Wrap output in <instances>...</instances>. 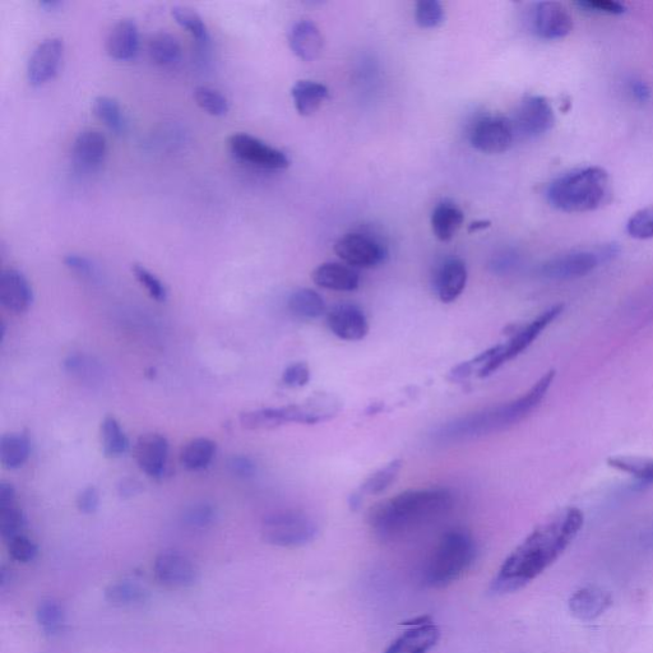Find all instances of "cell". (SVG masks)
<instances>
[{
  "instance_id": "1",
  "label": "cell",
  "mask_w": 653,
  "mask_h": 653,
  "mask_svg": "<svg viewBox=\"0 0 653 653\" xmlns=\"http://www.w3.org/2000/svg\"><path fill=\"white\" fill-rule=\"evenodd\" d=\"M585 516L580 508L568 507L541 523L504 560L492 582L494 595L522 590L562 557L580 534Z\"/></svg>"
},
{
  "instance_id": "2",
  "label": "cell",
  "mask_w": 653,
  "mask_h": 653,
  "mask_svg": "<svg viewBox=\"0 0 653 653\" xmlns=\"http://www.w3.org/2000/svg\"><path fill=\"white\" fill-rule=\"evenodd\" d=\"M453 500L447 489L407 490L370 508V530L384 543H395L443 517L451 511Z\"/></svg>"
},
{
  "instance_id": "3",
  "label": "cell",
  "mask_w": 653,
  "mask_h": 653,
  "mask_svg": "<svg viewBox=\"0 0 653 653\" xmlns=\"http://www.w3.org/2000/svg\"><path fill=\"white\" fill-rule=\"evenodd\" d=\"M555 370H550L532 386L525 395L509 401L507 404L489 407V409L472 412L438 425L430 433L435 444H457L474 441L503 432L529 418L543 402L549 389L553 386Z\"/></svg>"
},
{
  "instance_id": "4",
  "label": "cell",
  "mask_w": 653,
  "mask_h": 653,
  "mask_svg": "<svg viewBox=\"0 0 653 653\" xmlns=\"http://www.w3.org/2000/svg\"><path fill=\"white\" fill-rule=\"evenodd\" d=\"M609 193V174L597 166H590L555 179L546 197L557 210L578 213L597 210L608 201Z\"/></svg>"
},
{
  "instance_id": "5",
  "label": "cell",
  "mask_w": 653,
  "mask_h": 653,
  "mask_svg": "<svg viewBox=\"0 0 653 653\" xmlns=\"http://www.w3.org/2000/svg\"><path fill=\"white\" fill-rule=\"evenodd\" d=\"M477 557V546L469 532L451 530L442 536L426 563L425 586L444 588L460 580L470 571Z\"/></svg>"
},
{
  "instance_id": "6",
  "label": "cell",
  "mask_w": 653,
  "mask_h": 653,
  "mask_svg": "<svg viewBox=\"0 0 653 653\" xmlns=\"http://www.w3.org/2000/svg\"><path fill=\"white\" fill-rule=\"evenodd\" d=\"M318 534L316 521L301 511L273 513L262 525L263 540L280 548H301L313 543Z\"/></svg>"
},
{
  "instance_id": "7",
  "label": "cell",
  "mask_w": 653,
  "mask_h": 653,
  "mask_svg": "<svg viewBox=\"0 0 653 653\" xmlns=\"http://www.w3.org/2000/svg\"><path fill=\"white\" fill-rule=\"evenodd\" d=\"M618 254L615 245H606L596 252L591 250H576L549 259L540 268V275L544 279L553 281H567L580 279L596 270L601 263L609 262Z\"/></svg>"
},
{
  "instance_id": "8",
  "label": "cell",
  "mask_w": 653,
  "mask_h": 653,
  "mask_svg": "<svg viewBox=\"0 0 653 653\" xmlns=\"http://www.w3.org/2000/svg\"><path fill=\"white\" fill-rule=\"evenodd\" d=\"M563 309V304L554 305V307L545 310L544 313L537 316L534 321H531L529 324H526V326L518 328L516 332H513V335L509 338L507 344L499 345L497 356L480 370L479 377H489V375L497 372L499 368H502L504 364H507L508 361L517 358V356L521 355L523 351L529 349V347L534 344L536 338L539 337L541 333H543L546 328H548L550 324L563 313Z\"/></svg>"
},
{
  "instance_id": "9",
  "label": "cell",
  "mask_w": 653,
  "mask_h": 653,
  "mask_svg": "<svg viewBox=\"0 0 653 653\" xmlns=\"http://www.w3.org/2000/svg\"><path fill=\"white\" fill-rule=\"evenodd\" d=\"M231 154L239 160L259 168L282 170L289 168L290 160L284 152L247 133H236L229 138Z\"/></svg>"
},
{
  "instance_id": "10",
  "label": "cell",
  "mask_w": 653,
  "mask_h": 653,
  "mask_svg": "<svg viewBox=\"0 0 653 653\" xmlns=\"http://www.w3.org/2000/svg\"><path fill=\"white\" fill-rule=\"evenodd\" d=\"M154 573L160 585L169 588H187L199 580L197 565L187 555L175 550L162 551L155 559Z\"/></svg>"
},
{
  "instance_id": "11",
  "label": "cell",
  "mask_w": 653,
  "mask_h": 653,
  "mask_svg": "<svg viewBox=\"0 0 653 653\" xmlns=\"http://www.w3.org/2000/svg\"><path fill=\"white\" fill-rule=\"evenodd\" d=\"M512 122L504 118L489 117L479 120L472 128L470 142L475 150L483 154H503L511 148L514 141Z\"/></svg>"
},
{
  "instance_id": "12",
  "label": "cell",
  "mask_w": 653,
  "mask_h": 653,
  "mask_svg": "<svg viewBox=\"0 0 653 653\" xmlns=\"http://www.w3.org/2000/svg\"><path fill=\"white\" fill-rule=\"evenodd\" d=\"M335 252L346 265L359 268L377 267L387 257L381 243L363 234L345 235L336 243Z\"/></svg>"
},
{
  "instance_id": "13",
  "label": "cell",
  "mask_w": 653,
  "mask_h": 653,
  "mask_svg": "<svg viewBox=\"0 0 653 653\" xmlns=\"http://www.w3.org/2000/svg\"><path fill=\"white\" fill-rule=\"evenodd\" d=\"M554 123V110L543 96H527L518 106L512 122L514 132L529 138L543 136Z\"/></svg>"
},
{
  "instance_id": "14",
  "label": "cell",
  "mask_w": 653,
  "mask_h": 653,
  "mask_svg": "<svg viewBox=\"0 0 653 653\" xmlns=\"http://www.w3.org/2000/svg\"><path fill=\"white\" fill-rule=\"evenodd\" d=\"M64 43L60 37L41 41L27 63V80L32 86H41L53 80L62 64Z\"/></svg>"
},
{
  "instance_id": "15",
  "label": "cell",
  "mask_w": 653,
  "mask_h": 653,
  "mask_svg": "<svg viewBox=\"0 0 653 653\" xmlns=\"http://www.w3.org/2000/svg\"><path fill=\"white\" fill-rule=\"evenodd\" d=\"M342 401L331 393H316L298 405L285 406L287 423L314 425L335 419Z\"/></svg>"
},
{
  "instance_id": "16",
  "label": "cell",
  "mask_w": 653,
  "mask_h": 653,
  "mask_svg": "<svg viewBox=\"0 0 653 653\" xmlns=\"http://www.w3.org/2000/svg\"><path fill=\"white\" fill-rule=\"evenodd\" d=\"M330 331L344 341H360L367 337L369 322L364 310L355 304H338L327 313Z\"/></svg>"
},
{
  "instance_id": "17",
  "label": "cell",
  "mask_w": 653,
  "mask_h": 653,
  "mask_svg": "<svg viewBox=\"0 0 653 653\" xmlns=\"http://www.w3.org/2000/svg\"><path fill=\"white\" fill-rule=\"evenodd\" d=\"M410 628L391 643L384 653H428L441 637L437 625L428 618L412 620Z\"/></svg>"
},
{
  "instance_id": "18",
  "label": "cell",
  "mask_w": 653,
  "mask_h": 653,
  "mask_svg": "<svg viewBox=\"0 0 653 653\" xmlns=\"http://www.w3.org/2000/svg\"><path fill=\"white\" fill-rule=\"evenodd\" d=\"M168 457L169 442L161 434L142 435L134 446V460L138 467L152 479H160L164 475Z\"/></svg>"
},
{
  "instance_id": "19",
  "label": "cell",
  "mask_w": 653,
  "mask_h": 653,
  "mask_svg": "<svg viewBox=\"0 0 653 653\" xmlns=\"http://www.w3.org/2000/svg\"><path fill=\"white\" fill-rule=\"evenodd\" d=\"M532 23L536 34L545 40L563 39L573 29L567 8L557 2L537 3Z\"/></svg>"
},
{
  "instance_id": "20",
  "label": "cell",
  "mask_w": 653,
  "mask_h": 653,
  "mask_svg": "<svg viewBox=\"0 0 653 653\" xmlns=\"http://www.w3.org/2000/svg\"><path fill=\"white\" fill-rule=\"evenodd\" d=\"M34 301V293L29 280L22 272L4 270L0 275V304L9 312L26 313Z\"/></svg>"
},
{
  "instance_id": "21",
  "label": "cell",
  "mask_w": 653,
  "mask_h": 653,
  "mask_svg": "<svg viewBox=\"0 0 653 653\" xmlns=\"http://www.w3.org/2000/svg\"><path fill=\"white\" fill-rule=\"evenodd\" d=\"M108 142L103 133L86 129L76 137L72 147V161L78 170L91 171L103 164Z\"/></svg>"
},
{
  "instance_id": "22",
  "label": "cell",
  "mask_w": 653,
  "mask_h": 653,
  "mask_svg": "<svg viewBox=\"0 0 653 653\" xmlns=\"http://www.w3.org/2000/svg\"><path fill=\"white\" fill-rule=\"evenodd\" d=\"M613 605L610 592L600 587L588 586L574 592L569 599L568 608L574 618L582 622H592L600 618Z\"/></svg>"
},
{
  "instance_id": "23",
  "label": "cell",
  "mask_w": 653,
  "mask_h": 653,
  "mask_svg": "<svg viewBox=\"0 0 653 653\" xmlns=\"http://www.w3.org/2000/svg\"><path fill=\"white\" fill-rule=\"evenodd\" d=\"M467 267L460 258L447 259L435 275L434 289L444 304L453 303L466 289Z\"/></svg>"
},
{
  "instance_id": "24",
  "label": "cell",
  "mask_w": 653,
  "mask_h": 653,
  "mask_svg": "<svg viewBox=\"0 0 653 653\" xmlns=\"http://www.w3.org/2000/svg\"><path fill=\"white\" fill-rule=\"evenodd\" d=\"M140 49V31L131 18L115 23L106 39V52L111 58L129 60L136 57Z\"/></svg>"
},
{
  "instance_id": "25",
  "label": "cell",
  "mask_w": 653,
  "mask_h": 653,
  "mask_svg": "<svg viewBox=\"0 0 653 653\" xmlns=\"http://www.w3.org/2000/svg\"><path fill=\"white\" fill-rule=\"evenodd\" d=\"M290 49L296 57L312 62L317 59L323 49V36L316 23L303 20L291 27L289 34Z\"/></svg>"
},
{
  "instance_id": "26",
  "label": "cell",
  "mask_w": 653,
  "mask_h": 653,
  "mask_svg": "<svg viewBox=\"0 0 653 653\" xmlns=\"http://www.w3.org/2000/svg\"><path fill=\"white\" fill-rule=\"evenodd\" d=\"M314 284L333 291H354L360 285L359 273L340 263H323L314 270Z\"/></svg>"
},
{
  "instance_id": "27",
  "label": "cell",
  "mask_w": 653,
  "mask_h": 653,
  "mask_svg": "<svg viewBox=\"0 0 653 653\" xmlns=\"http://www.w3.org/2000/svg\"><path fill=\"white\" fill-rule=\"evenodd\" d=\"M291 96H293L298 113L308 117L321 108V105L330 96V91L322 83L301 80L296 82L291 89Z\"/></svg>"
},
{
  "instance_id": "28",
  "label": "cell",
  "mask_w": 653,
  "mask_h": 653,
  "mask_svg": "<svg viewBox=\"0 0 653 653\" xmlns=\"http://www.w3.org/2000/svg\"><path fill=\"white\" fill-rule=\"evenodd\" d=\"M463 220L465 215L460 208L453 203L443 202L432 213L433 233L442 242H449L462 228Z\"/></svg>"
},
{
  "instance_id": "29",
  "label": "cell",
  "mask_w": 653,
  "mask_h": 653,
  "mask_svg": "<svg viewBox=\"0 0 653 653\" xmlns=\"http://www.w3.org/2000/svg\"><path fill=\"white\" fill-rule=\"evenodd\" d=\"M106 601L111 605L127 608L141 606L150 600V592L138 582L124 580L111 583L104 592Z\"/></svg>"
},
{
  "instance_id": "30",
  "label": "cell",
  "mask_w": 653,
  "mask_h": 653,
  "mask_svg": "<svg viewBox=\"0 0 653 653\" xmlns=\"http://www.w3.org/2000/svg\"><path fill=\"white\" fill-rule=\"evenodd\" d=\"M30 457V441L25 434H6L0 438V462L4 469H20Z\"/></svg>"
},
{
  "instance_id": "31",
  "label": "cell",
  "mask_w": 653,
  "mask_h": 653,
  "mask_svg": "<svg viewBox=\"0 0 653 653\" xmlns=\"http://www.w3.org/2000/svg\"><path fill=\"white\" fill-rule=\"evenodd\" d=\"M290 312L296 318L304 321L321 318L326 313V303L321 295L312 289H299L290 295L289 301Z\"/></svg>"
},
{
  "instance_id": "32",
  "label": "cell",
  "mask_w": 653,
  "mask_h": 653,
  "mask_svg": "<svg viewBox=\"0 0 653 653\" xmlns=\"http://www.w3.org/2000/svg\"><path fill=\"white\" fill-rule=\"evenodd\" d=\"M148 54L159 66L171 67L182 58V46L177 37L165 31L157 32L148 43Z\"/></svg>"
},
{
  "instance_id": "33",
  "label": "cell",
  "mask_w": 653,
  "mask_h": 653,
  "mask_svg": "<svg viewBox=\"0 0 653 653\" xmlns=\"http://www.w3.org/2000/svg\"><path fill=\"white\" fill-rule=\"evenodd\" d=\"M36 622L46 637H57L66 627V611L57 600H43L36 609Z\"/></svg>"
},
{
  "instance_id": "34",
  "label": "cell",
  "mask_w": 653,
  "mask_h": 653,
  "mask_svg": "<svg viewBox=\"0 0 653 653\" xmlns=\"http://www.w3.org/2000/svg\"><path fill=\"white\" fill-rule=\"evenodd\" d=\"M216 443L208 438H196L187 443L180 455V462L189 471L206 469L216 455Z\"/></svg>"
},
{
  "instance_id": "35",
  "label": "cell",
  "mask_w": 653,
  "mask_h": 653,
  "mask_svg": "<svg viewBox=\"0 0 653 653\" xmlns=\"http://www.w3.org/2000/svg\"><path fill=\"white\" fill-rule=\"evenodd\" d=\"M613 469L631 475L639 485H653V458L637 456H615L608 458Z\"/></svg>"
},
{
  "instance_id": "36",
  "label": "cell",
  "mask_w": 653,
  "mask_h": 653,
  "mask_svg": "<svg viewBox=\"0 0 653 653\" xmlns=\"http://www.w3.org/2000/svg\"><path fill=\"white\" fill-rule=\"evenodd\" d=\"M101 444L109 458L122 457L129 451V439L114 416H106L101 423Z\"/></svg>"
},
{
  "instance_id": "37",
  "label": "cell",
  "mask_w": 653,
  "mask_h": 653,
  "mask_svg": "<svg viewBox=\"0 0 653 653\" xmlns=\"http://www.w3.org/2000/svg\"><path fill=\"white\" fill-rule=\"evenodd\" d=\"M404 467V462L402 460H393L387 463L386 466L382 467L378 471H375L374 474L370 475L367 480L361 484L358 489L360 495H378L386 490L397 480L398 475Z\"/></svg>"
},
{
  "instance_id": "38",
  "label": "cell",
  "mask_w": 653,
  "mask_h": 653,
  "mask_svg": "<svg viewBox=\"0 0 653 653\" xmlns=\"http://www.w3.org/2000/svg\"><path fill=\"white\" fill-rule=\"evenodd\" d=\"M92 111L111 132L122 133L125 129V119L119 101L110 96H97L92 103Z\"/></svg>"
},
{
  "instance_id": "39",
  "label": "cell",
  "mask_w": 653,
  "mask_h": 653,
  "mask_svg": "<svg viewBox=\"0 0 653 653\" xmlns=\"http://www.w3.org/2000/svg\"><path fill=\"white\" fill-rule=\"evenodd\" d=\"M174 20L179 23L180 26L184 27L185 30L191 32L194 39L198 43H207L208 41V30L205 21L196 9L185 6L174 7L171 11Z\"/></svg>"
},
{
  "instance_id": "40",
  "label": "cell",
  "mask_w": 653,
  "mask_h": 653,
  "mask_svg": "<svg viewBox=\"0 0 653 653\" xmlns=\"http://www.w3.org/2000/svg\"><path fill=\"white\" fill-rule=\"evenodd\" d=\"M193 95L199 108L207 111L208 114L215 115V117L228 114L230 109L229 101L219 90L199 86L194 90Z\"/></svg>"
},
{
  "instance_id": "41",
  "label": "cell",
  "mask_w": 653,
  "mask_h": 653,
  "mask_svg": "<svg viewBox=\"0 0 653 653\" xmlns=\"http://www.w3.org/2000/svg\"><path fill=\"white\" fill-rule=\"evenodd\" d=\"M25 529V514L17 507V504L0 507V535L7 543L15 537L23 535Z\"/></svg>"
},
{
  "instance_id": "42",
  "label": "cell",
  "mask_w": 653,
  "mask_h": 653,
  "mask_svg": "<svg viewBox=\"0 0 653 653\" xmlns=\"http://www.w3.org/2000/svg\"><path fill=\"white\" fill-rule=\"evenodd\" d=\"M415 18L421 29H437L446 20V12L438 0H421L416 4Z\"/></svg>"
},
{
  "instance_id": "43",
  "label": "cell",
  "mask_w": 653,
  "mask_h": 653,
  "mask_svg": "<svg viewBox=\"0 0 653 653\" xmlns=\"http://www.w3.org/2000/svg\"><path fill=\"white\" fill-rule=\"evenodd\" d=\"M217 518L216 508L208 503H196L185 509L183 523L194 530H205L215 523Z\"/></svg>"
},
{
  "instance_id": "44",
  "label": "cell",
  "mask_w": 653,
  "mask_h": 653,
  "mask_svg": "<svg viewBox=\"0 0 653 653\" xmlns=\"http://www.w3.org/2000/svg\"><path fill=\"white\" fill-rule=\"evenodd\" d=\"M628 234L634 239L647 240L653 238V205L642 208L629 219Z\"/></svg>"
},
{
  "instance_id": "45",
  "label": "cell",
  "mask_w": 653,
  "mask_h": 653,
  "mask_svg": "<svg viewBox=\"0 0 653 653\" xmlns=\"http://www.w3.org/2000/svg\"><path fill=\"white\" fill-rule=\"evenodd\" d=\"M132 271L136 279L142 286H145V289L148 291V294L151 295V298H154L157 301H165L168 299V290L164 284H162L159 277L155 276L154 273L148 271L146 267L142 265H134Z\"/></svg>"
},
{
  "instance_id": "46",
  "label": "cell",
  "mask_w": 653,
  "mask_h": 653,
  "mask_svg": "<svg viewBox=\"0 0 653 653\" xmlns=\"http://www.w3.org/2000/svg\"><path fill=\"white\" fill-rule=\"evenodd\" d=\"M8 553L16 562L27 564L34 562L39 555L37 545L25 535L17 536L15 539L8 541Z\"/></svg>"
},
{
  "instance_id": "47",
  "label": "cell",
  "mask_w": 653,
  "mask_h": 653,
  "mask_svg": "<svg viewBox=\"0 0 653 653\" xmlns=\"http://www.w3.org/2000/svg\"><path fill=\"white\" fill-rule=\"evenodd\" d=\"M310 381V369L307 363L289 365L282 374V382L287 387L300 388L307 386Z\"/></svg>"
},
{
  "instance_id": "48",
  "label": "cell",
  "mask_w": 653,
  "mask_h": 653,
  "mask_svg": "<svg viewBox=\"0 0 653 653\" xmlns=\"http://www.w3.org/2000/svg\"><path fill=\"white\" fill-rule=\"evenodd\" d=\"M578 6L587 11L604 13V15H622L625 11L623 4L614 2V0H583V2H578Z\"/></svg>"
},
{
  "instance_id": "49",
  "label": "cell",
  "mask_w": 653,
  "mask_h": 653,
  "mask_svg": "<svg viewBox=\"0 0 653 653\" xmlns=\"http://www.w3.org/2000/svg\"><path fill=\"white\" fill-rule=\"evenodd\" d=\"M228 467L231 474L240 477V479H249V477L256 475L257 472L256 463L247 456L231 457Z\"/></svg>"
},
{
  "instance_id": "50",
  "label": "cell",
  "mask_w": 653,
  "mask_h": 653,
  "mask_svg": "<svg viewBox=\"0 0 653 653\" xmlns=\"http://www.w3.org/2000/svg\"><path fill=\"white\" fill-rule=\"evenodd\" d=\"M100 495L95 486H87L77 497V507L82 513L92 514L97 511Z\"/></svg>"
},
{
  "instance_id": "51",
  "label": "cell",
  "mask_w": 653,
  "mask_h": 653,
  "mask_svg": "<svg viewBox=\"0 0 653 653\" xmlns=\"http://www.w3.org/2000/svg\"><path fill=\"white\" fill-rule=\"evenodd\" d=\"M64 263L66 266L74 273H77L81 277H91L94 275V266L90 262V259L80 256V254H68L64 258Z\"/></svg>"
},
{
  "instance_id": "52",
  "label": "cell",
  "mask_w": 653,
  "mask_h": 653,
  "mask_svg": "<svg viewBox=\"0 0 653 653\" xmlns=\"http://www.w3.org/2000/svg\"><path fill=\"white\" fill-rule=\"evenodd\" d=\"M16 504V490L12 484L2 481L0 483V507L12 506Z\"/></svg>"
},
{
  "instance_id": "53",
  "label": "cell",
  "mask_w": 653,
  "mask_h": 653,
  "mask_svg": "<svg viewBox=\"0 0 653 653\" xmlns=\"http://www.w3.org/2000/svg\"><path fill=\"white\" fill-rule=\"evenodd\" d=\"M141 492V484L136 480H123V483L119 485V493L124 498L133 497Z\"/></svg>"
},
{
  "instance_id": "54",
  "label": "cell",
  "mask_w": 653,
  "mask_h": 653,
  "mask_svg": "<svg viewBox=\"0 0 653 653\" xmlns=\"http://www.w3.org/2000/svg\"><path fill=\"white\" fill-rule=\"evenodd\" d=\"M631 91L633 96L639 101H646L648 96H650V90H648L646 83H643L642 81H632Z\"/></svg>"
},
{
  "instance_id": "55",
  "label": "cell",
  "mask_w": 653,
  "mask_h": 653,
  "mask_svg": "<svg viewBox=\"0 0 653 653\" xmlns=\"http://www.w3.org/2000/svg\"><path fill=\"white\" fill-rule=\"evenodd\" d=\"M12 582V573L8 568H0V588L6 590V588L11 585Z\"/></svg>"
},
{
  "instance_id": "56",
  "label": "cell",
  "mask_w": 653,
  "mask_h": 653,
  "mask_svg": "<svg viewBox=\"0 0 653 653\" xmlns=\"http://www.w3.org/2000/svg\"><path fill=\"white\" fill-rule=\"evenodd\" d=\"M489 226H490V221H477L470 226L469 231L470 233H474V231L483 230L489 228Z\"/></svg>"
},
{
  "instance_id": "57",
  "label": "cell",
  "mask_w": 653,
  "mask_h": 653,
  "mask_svg": "<svg viewBox=\"0 0 653 653\" xmlns=\"http://www.w3.org/2000/svg\"><path fill=\"white\" fill-rule=\"evenodd\" d=\"M40 4L43 7L52 8V9L57 8V7L60 6V2H54V0H53V2H50V0H46V2H41Z\"/></svg>"
}]
</instances>
